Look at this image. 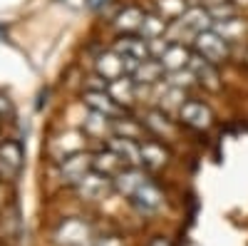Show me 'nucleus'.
Listing matches in <instances>:
<instances>
[{"label":"nucleus","mask_w":248,"mask_h":246,"mask_svg":"<svg viewBox=\"0 0 248 246\" xmlns=\"http://www.w3.org/2000/svg\"><path fill=\"white\" fill-rule=\"evenodd\" d=\"M55 241L60 246H94V231L85 219L70 216L57 224Z\"/></svg>","instance_id":"nucleus-1"},{"label":"nucleus","mask_w":248,"mask_h":246,"mask_svg":"<svg viewBox=\"0 0 248 246\" xmlns=\"http://www.w3.org/2000/svg\"><path fill=\"white\" fill-rule=\"evenodd\" d=\"M194 45H196V52L201 57H206L209 63H214V65H221V63L229 60V40H226L223 35H218L214 28L199 33Z\"/></svg>","instance_id":"nucleus-2"},{"label":"nucleus","mask_w":248,"mask_h":246,"mask_svg":"<svg viewBox=\"0 0 248 246\" xmlns=\"http://www.w3.org/2000/svg\"><path fill=\"white\" fill-rule=\"evenodd\" d=\"M90 172H92V154L75 152V154L62 157V162H60V177H62V181L75 184V187H77V184L85 179Z\"/></svg>","instance_id":"nucleus-3"},{"label":"nucleus","mask_w":248,"mask_h":246,"mask_svg":"<svg viewBox=\"0 0 248 246\" xmlns=\"http://www.w3.org/2000/svg\"><path fill=\"white\" fill-rule=\"evenodd\" d=\"M112 189H114V179L107 177V174H99V172H94V169L77 184L79 197L87 199V201H102Z\"/></svg>","instance_id":"nucleus-4"},{"label":"nucleus","mask_w":248,"mask_h":246,"mask_svg":"<svg viewBox=\"0 0 248 246\" xmlns=\"http://www.w3.org/2000/svg\"><path fill=\"white\" fill-rule=\"evenodd\" d=\"M179 119L184 122L186 127H194V130H209L214 115L211 110L203 105L201 99H186L184 105L179 107Z\"/></svg>","instance_id":"nucleus-5"},{"label":"nucleus","mask_w":248,"mask_h":246,"mask_svg":"<svg viewBox=\"0 0 248 246\" xmlns=\"http://www.w3.org/2000/svg\"><path fill=\"white\" fill-rule=\"evenodd\" d=\"M169 162V149L161 145L156 139H141L139 145V164L149 172H156V169H164Z\"/></svg>","instance_id":"nucleus-6"},{"label":"nucleus","mask_w":248,"mask_h":246,"mask_svg":"<svg viewBox=\"0 0 248 246\" xmlns=\"http://www.w3.org/2000/svg\"><path fill=\"white\" fill-rule=\"evenodd\" d=\"M23 162H25V154H23V147L17 142L8 139L0 145V174L5 179H15L23 172Z\"/></svg>","instance_id":"nucleus-7"},{"label":"nucleus","mask_w":248,"mask_h":246,"mask_svg":"<svg viewBox=\"0 0 248 246\" xmlns=\"http://www.w3.org/2000/svg\"><path fill=\"white\" fill-rule=\"evenodd\" d=\"M112 50H114V52H119L122 57L137 60V63H141V60H149V57H152L149 40H144L141 35H129V33L119 35V40L114 43V48H112Z\"/></svg>","instance_id":"nucleus-8"},{"label":"nucleus","mask_w":248,"mask_h":246,"mask_svg":"<svg viewBox=\"0 0 248 246\" xmlns=\"http://www.w3.org/2000/svg\"><path fill=\"white\" fill-rule=\"evenodd\" d=\"M94 70H97V75H99L102 80H107V82H114V80H119V77H124V75H129L124 57H122L119 52H114V50L102 52V55L97 57V63H94Z\"/></svg>","instance_id":"nucleus-9"},{"label":"nucleus","mask_w":248,"mask_h":246,"mask_svg":"<svg viewBox=\"0 0 248 246\" xmlns=\"http://www.w3.org/2000/svg\"><path fill=\"white\" fill-rule=\"evenodd\" d=\"M191 57H194V52L186 48L184 43H169V48L164 50L156 60L164 65V70L167 72H176V70H184V67H189V63H191Z\"/></svg>","instance_id":"nucleus-10"},{"label":"nucleus","mask_w":248,"mask_h":246,"mask_svg":"<svg viewBox=\"0 0 248 246\" xmlns=\"http://www.w3.org/2000/svg\"><path fill=\"white\" fill-rule=\"evenodd\" d=\"M189 67H191V72L196 75V80H199V85H203L206 90H218L221 87V80H218V65H214V63H209L206 57H201L199 52H194V57H191V63H189Z\"/></svg>","instance_id":"nucleus-11"},{"label":"nucleus","mask_w":248,"mask_h":246,"mask_svg":"<svg viewBox=\"0 0 248 246\" xmlns=\"http://www.w3.org/2000/svg\"><path fill=\"white\" fill-rule=\"evenodd\" d=\"M85 105L92 110V112H99L109 119H117L122 115V107L112 99V95L107 90H87L85 92Z\"/></svg>","instance_id":"nucleus-12"},{"label":"nucleus","mask_w":248,"mask_h":246,"mask_svg":"<svg viewBox=\"0 0 248 246\" xmlns=\"http://www.w3.org/2000/svg\"><path fill=\"white\" fill-rule=\"evenodd\" d=\"M134 207L141 212V214H154L161 209V204H164V194L159 192V187H154L152 181H147L144 187H139L134 192V197L129 199Z\"/></svg>","instance_id":"nucleus-13"},{"label":"nucleus","mask_w":248,"mask_h":246,"mask_svg":"<svg viewBox=\"0 0 248 246\" xmlns=\"http://www.w3.org/2000/svg\"><path fill=\"white\" fill-rule=\"evenodd\" d=\"M147 181H149L147 174H144L139 167H124V169L114 177V189H117L119 194H124L127 199H132L134 192H137L139 187H144Z\"/></svg>","instance_id":"nucleus-14"},{"label":"nucleus","mask_w":248,"mask_h":246,"mask_svg":"<svg viewBox=\"0 0 248 246\" xmlns=\"http://www.w3.org/2000/svg\"><path fill=\"white\" fill-rule=\"evenodd\" d=\"M144 127L161 139H174L176 137V125L169 119V115L164 110H149L147 117H144Z\"/></svg>","instance_id":"nucleus-15"},{"label":"nucleus","mask_w":248,"mask_h":246,"mask_svg":"<svg viewBox=\"0 0 248 246\" xmlns=\"http://www.w3.org/2000/svg\"><path fill=\"white\" fill-rule=\"evenodd\" d=\"M164 75H167L164 65L156 57H149V60H141V63L137 65L132 77H134L137 85H159V82H164Z\"/></svg>","instance_id":"nucleus-16"},{"label":"nucleus","mask_w":248,"mask_h":246,"mask_svg":"<svg viewBox=\"0 0 248 246\" xmlns=\"http://www.w3.org/2000/svg\"><path fill=\"white\" fill-rule=\"evenodd\" d=\"M107 92L112 95V99L117 102L119 107H124V105H132V102L137 99V92H139V90H137L134 77H132V75H124V77L109 82V85H107Z\"/></svg>","instance_id":"nucleus-17"},{"label":"nucleus","mask_w":248,"mask_h":246,"mask_svg":"<svg viewBox=\"0 0 248 246\" xmlns=\"http://www.w3.org/2000/svg\"><path fill=\"white\" fill-rule=\"evenodd\" d=\"M127 164H124L109 147H105V149H99L97 154H92V169L94 172H99V174H107V177H117Z\"/></svg>","instance_id":"nucleus-18"},{"label":"nucleus","mask_w":248,"mask_h":246,"mask_svg":"<svg viewBox=\"0 0 248 246\" xmlns=\"http://www.w3.org/2000/svg\"><path fill=\"white\" fill-rule=\"evenodd\" d=\"M107 147L127 164V167H141L139 164V145L134 139H124V137H109Z\"/></svg>","instance_id":"nucleus-19"},{"label":"nucleus","mask_w":248,"mask_h":246,"mask_svg":"<svg viewBox=\"0 0 248 246\" xmlns=\"http://www.w3.org/2000/svg\"><path fill=\"white\" fill-rule=\"evenodd\" d=\"M169 20L161 17L159 13H144L141 17V25H139V35L144 40H159L169 33Z\"/></svg>","instance_id":"nucleus-20"},{"label":"nucleus","mask_w":248,"mask_h":246,"mask_svg":"<svg viewBox=\"0 0 248 246\" xmlns=\"http://www.w3.org/2000/svg\"><path fill=\"white\" fill-rule=\"evenodd\" d=\"M144 122H137L134 117H124L119 115L117 119H112V137H124V139H144Z\"/></svg>","instance_id":"nucleus-21"},{"label":"nucleus","mask_w":248,"mask_h":246,"mask_svg":"<svg viewBox=\"0 0 248 246\" xmlns=\"http://www.w3.org/2000/svg\"><path fill=\"white\" fill-rule=\"evenodd\" d=\"M82 130H85V137H90V139L109 137V134H112V119L105 117V115H99V112H92V110H90V117L85 119Z\"/></svg>","instance_id":"nucleus-22"},{"label":"nucleus","mask_w":248,"mask_h":246,"mask_svg":"<svg viewBox=\"0 0 248 246\" xmlns=\"http://www.w3.org/2000/svg\"><path fill=\"white\" fill-rule=\"evenodd\" d=\"M214 30H216L218 35H223L229 43H236V40H241L243 33H246V20L238 17V15H233V17H229V20L214 23Z\"/></svg>","instance_id":"nucleus-23"},{"label":"nucleus","mask_w":248,"mask_h":246,"mask_svg":"<svg viewBox=\"0 0 248 246\" xmlns=\"http://www.w3.org/2000/svg\"><path fill=\"white\" fill-rule=\"evenodd\" d=\"M141 17H144V13L139 10V8H134V5H129V8H124L119 15H117V20H114V25L119 28V30H124V33H139V25H141Z\"/></svg>","instance_id":"nucleus-24"},{"label":"nucleus","mask_w":248,"mask_h":246,"mask_svg":"<svg viewBox=\"0 0 248 246\" xmlns=\"http://www.w3.org/2000/svg\"><path fill=\"white\" fill-rule=\"evenodd\" d=\"M159 15L167 17L169 23H174V20H179L186 10H189V3L186 0H159Z\"/></svg>","instance_id":"nucleus-25"},{"label":"nucleus","mask_w":248,"mask_h":246,"mask_svg":"<svg viewBox=\"0 0 248 246\" xmlns=\"http://www.w3.org/2000/svg\"><path fill=\"white\" fill-rule=\"evenodd\" d=\"M167 82H169V85H174V87H179V90H189V87L199 85V80H196V75L191 72V67L169 72V80H167Z\"/></svg>","instance_id":"nucleus-26"},{"label":"nucleus","mask_w":248,"mask_h":246,"mask_svg":"<svg viewBox=\"0 0 248 246\" xmlns=\"http://www.w3.org/2000/svg\"><path fill=\"white\" fill-rule=\"evenodd\" d=\"M94 246H124V244H122V239H119V236H107V239L94 241Z\"/></svg>","instance_id":"nucleus-27"},{"label":"nucleus","mask_w":248,"mask_h":246,"mask_svg":"<svg viewBox=\"0 0 248 246\" xmlns=\"http://www.w3.org/2000/svg\"><path fill=\"white\" fill-rule=\"evenodd\" d=\"M8 115H10V102H8V97L0 95V122H3Z\"/></svg>","instance_id":"nucleus-28"},{"label":"nucleus","mask_w":248,"mask_h":246,"mask_svg":"<svg viewBox=\"0 0 248 246\" xmlns=\"http://www.w3.org/2000/svg\"><path fill=\"white\" fill-rule=\"evenodd\" d=\"M149 246H171V244L164 239V236H154V239L149 241Z\"/></svg>","instance_id":"nucleus-29"},{"label":"nucleus","mask_w":248,"mask_h":246,"mask_svg":"<svg viewBox=\"0 0 248 246\" xmlns=\"http://www.w3.org/2000/svg\"><path fill=\"white\" fill-rule=\"evenodd\" d=\"M206 3H209L206 8H211V5H216V3H223V0H206Z\"/></svg>","instance_id":"nucleus-30"}]
</instances>
